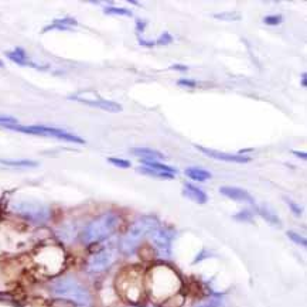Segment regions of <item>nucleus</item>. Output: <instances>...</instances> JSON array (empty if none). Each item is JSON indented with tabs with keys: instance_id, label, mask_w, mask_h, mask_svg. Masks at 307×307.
Segmentation results:
<instances>
[{
	"instance_id": "nucleus-32",
	"label": "nucleus",
	"mask_w": 307,
	"mask_h": 307,
	"mask_svg": "<svg viewBox=\"0 0 307 307\" xmlns=\"http://www.w3.org/2000/svg\"><path fill=\"white\" fill-rule=\"evenodd\" d=\"M293 154H296L298 157H302V158H305L306 160V153L305 152H298V150H293Z\"/></svg>"
},
{
	"instance_id": "nucleus-31",
	"label": "nucleus",
	"mask_w": 307,
	"mask_h": 307,
	"mask_svg": "<svg viewBox=\"0 0 307 307\" xmlns=\"http://www.w3.org/2000/svg\"><path fill=\"white\" fill-rule=\"evenodd\" d=\"M170 68H171V70H180V71H187V70H188V68H187V66H180V64L171 66Z\"/></svg>"
},
{
	"instance_id": "nucleus-16",
	"label": "nucleus",
	"mask_w": 307,
	"mask_h": 307,
	"mask_svg": "<svg viewBox=\"0 0 307 307\" xmlns=\"http://www.w3.org/2000/svg\"><path fill=\"white\" fill-rule=\"evenodd\" d=\"M146 168H150V170H154V171H161V173H170V174H176L177 170L176 168L170 167V166H166V164H160V163H156V161H143Z\"/></svg>"
},
{
	"instance_id": "nucleus-14",
	"label": "nucleus",
	"mask_w": 307,
	"mask_h": 307,
	"mask_svg": "<svg viewBox=\"0 0 307 307\" xmlns=\"http://www.w3.org/2000/svg\"><path fill=\"white\" fill-rule=\"evenodd\" d=\"M0 163L4 166H11V167H37V161L31 160H3L0 158Z\"/></svg>"
},
{
	"instance_id": "nucleus-9",
	"label": "nucleus",
	"mask_w": 307,
	"mask_h": 307,
	"mask_svg": "<svg viewBox=\"0 0 307 307\" xmlns=\"http://www.w3.org/2000/svg\"><path fill=\"white\" fill-rule=\"evenodd\" d=\"M113 261H115V256H113V253L111 251L101 252L99 255H96L92 259L91 268L93 270H103L106 269L109 265H112Z\"/></svg>"
},
{
	"instance_id": "nucleus-11",
	"label": "nucleus",
	"mask_w": 307,
	"mask_h": 307,
	"mask_svg": "<svg viewBox=\"0 0 307 307\" xmlns=\"http://www.w3.org/2000/svg\"><path fill=\"white\" fill-rule=\"evenodd\" d=\"M183 194L193 200L194 203H198V204H205L207 203V194L204 191H201L200 188H197L193 184H186L184 186V190H183Z\"/></svg>"
},
{
	"instance_id": "nucleus-20",
	"label": "nucleus",
	"mask_w": 307,
	"mask_h": 307,
	"mask_svg": "<svg viewBox=\"0 0 307 307\" xmlns=\"http://www.w3.org/2000/svg\"><path fill=\"white\" fill-rule=\"evenodd\" d=\"M106 14H116V16H128V17H131L132 16V11H129V10L126 9H118V7H106V9L103 10Z\"/></svg>"
},
{
	"instance_id": "nucleus-29",
	"label": "nucleus",
	"mask_w": 307,
	"mask_h": 307,
	"mask_svg": "<svg viewBox=\"0 0 307 307\" xmlns=\"http://www.w3.org/2000/svg\"><path fill=\"white\" fill-rule=\"evenodd\" d=\"M145 26H146V23H145V21H142L140 19L136 20V30H138V33L143 31V30H145Z\"/></svg>"
},
{
	"instance_id": "nucleus-17",
	"label": "nucleus",
	"mask_w": 307,
	"mask_h": 307,
	"mask_svg": "<svg viewBox=\"0 0 307 307\" xmlns=\"http://www.w3.org/2000/svg\"><path fill=\"white\" fill-rule=\"evenodd\" d=\"M138 173L146 174V176L157 177V178H166V180H173V178H174V174H170V173H161V171H154V170H150V168H146V167L138 168Z\"/></svg>"
},
{
	"instance_id": "nucleus-22",
	"label": "nucleus",
	"mask_w": 307,
	"mask_h": 307,
	"mask_svg": "<svg viewBox=\"0 0 307 307\" xmlns=\"http://www.w3.org/2000/svg\"><path fill=\"white\" fill-rule=\"evenodd\" d=\"M282 21H283L282 16H266V17L263 19V23L268 24V26H278Z\"/></svg>"
},
{
	"instance_id": "nucleus-21",
	"label": "nucleus",
	"mask_w": 307,
	"mask_h": 307,
	"mask_svg": "<svg viewBox=\"0 0 307 307\" xmlns=\"http://www.w3.org/2000/svg\"><path fill=\"white\" fill-rule=\"evenodd\" d=\"M288 236H289V239H292V241L295 242V243H298V245H302V246H306L307 245L306 239H305L303 236L298 235L296 232H293V231H289Z\"/></svg>"
},
{
	"instance_id": "nucleus-1",
	"label": "nucleus",
	"mask_w": 307,
	"mask_h": 307,
	"mask_svg": "<svg viewBox=\"0 0 307 307\" xmlns=\"http://www.w3.org/2000/svg\"><path fill=\"white\" fill-rule=\"evenodd\" d=\"M156 227H158L157 220L154 217H143L138 220L136 223H133L128 233L125 235V238L122 239L121 249L123 253L131 255L135 252L136 246L139 245L140 239L150 233Z\"/></svg>"
},
{
	"instance_id": "nucleus-26",
	"label": "nucleus",
	"mask_w": 307,
	"mask_h": 307,
	"mask_svg": "<svg viewBox=\"0 0 307 307\" xmlns=\"http://www.w3.org/2000/svg\"><path fill=\"white\" fill-rule=\"evenodd\" d=\"M233 218H235V220H239V221H251L252 214L249 210H243V211H241L239 214L233 215Z\"/></svg>"
},
{
	"instance_id": "nucleus-7",
	"label": "nucleus",
	"mask_w": 307,
	"mask_h": 307,
	"mask_svg": "<svg viewBox=\"0 0 307 307\" xmlns=\"http://www.w3.org/2000/svg\"><path fill=\"white\" fill-rule=\"evenodd\" d=\"M220 193L223 196L228 197V198H232L235 201H243V203L253 204V198H252L251 194L248 191L242 190V188H238V187H221Z\"/></svg>"
},
{
	"instance_id": "nucleus-10",
	"label": "nucleus",
	"mask_w": 307,
	"mask_h": 307,
	"mask_svg": "<svg viewBox=\"0 0 307 307\" xmlns=\"http://www.w3.org/2000/svg\"><path fill=\"white\" fill-rule=\"evenodd\" d=\"M132 154L143 158V161H156V160H160V158H164V154H161L160 152L148 149V148H133L132 149Z\"/></svg>"
},
{
	"instance_id": "nucleus-2",
	"label": "nucleus",
	"mask_w": 307,
	"mask_h": 307,
	"mask_svg": "<svg viewBox=\"0 0 307 307\" xmlns=\"http://www.w3.org/2000/svg\"><path fill=\"white\" fill-rule=\"evenodd\" d=\"M118 224H119L118 215L105 214L91 225V228L86 232V241L98 242L108 238L116 230Z\"/></svg>"
},
{
	"instance_id": "nucleus-34",
	"label": "nucleus",
	"mask_w": 307,
	"mask_h": 307,
	"mask_svg": "<svg viewBox=\"0 0 307 307\" xmlns=\"http://www.w3.org/2000/svg\"><path fill=\"white\" fill-rule=\"evenodd\" d=\"M0 67H3V63H1V61H0Z\"/></svg>"
},
{
	"instance_id": "nucleus-4",
	"label": "nucleus",
	"mask_w": 307,
	"mask_h": 307,
	"mask_svg": "<svg viewBox=\"0 0 307 307\" xmlns=\"http://www.w3.org/2000/svg\"><path fill=\"white\" fill-rule=\"evenodd\" d=\"M152 241L154 242V246L160 253V256L168 258L170 256V246H171V239H173V231L163 227H156L152 231Z\"/></svg>"
},
{
	"instance_id": "nucleus-5",
	"label": "nucleus",
	"mask_w": 307,
	"mask_h": 307,
	"mask_svg": "<svg viewBox=\"0 0 307 307\" xmlns=\"http://www.w3.org/2000/svg\"><path fill=\"white\" fill-rule=\"evenodd\" d=\"M196 148L200 150V152H203L205 156L215 158V160L228 161V163H249V161H251V158L246 157V156H242V154H230V153H224V152H218V150L208 149V148L198 146V145H196Z\"/></svg>"
},
{
	"instance_id": "nucleus-3",
	"label": "nucleus",
	"mask_w": 307,
	"mask_h": 307,
	"mask_svg": "<svg viewBox=\"0 0 307 307\" xmlns=\"http://www.w3.org/2000/svg\"><path fill=\"white\" fill-rule=\"evenodd\" d=\"M7 129H13V131L23 132V133H30V135H40V136H53L57 139L67 140V142H74V143H85L84 139L75 136L73 133L61 129H56V128H46V126H19V125H7L4 126Z\"/></svg>"
},
{
	"instance_id": "nucleus-13",
	"label": "nucleus",
	"mask_w": 307,
	"mask_h": 307,
	"mask_svg": "<svg viewBox=\"0 0 307 307\" xmlns=\"http://www.w3.org/2000/svg\"><path fill=\"white\" fill-rule=\"evenodd\" d=\"M7 54V57H9L10 60H13L14 63H17V64H20V66H33L34 67V64L33 63H30V61H27V56H26V53L21 50V48H17L16 51H9V53H6Z\"/></svg>"
},
{
	"instance_id": "nucleus-15",
	"label": "nucleus",
	"mask_w": 307,
	"mask_h": 307,
	"mask_svg": "<svg viewBox=\"0 0 307 307\" xmlns=\"http://www.w3.org/2000/svg\"><path fill=\"white\" fill-rule=\"evenodd\" d=\"M256 210H258V214L261 215L262 218H265L268 223L272 224V225H275V227H280V220L278 218V215L273 214V213L269 211L266 207H258Z\"/></svg>"
},
{
	"instance_id": "nucleus-12",
	"label": "nucleus",
	"mask_w": 307,
	"mask_h": 307,
	"mask_svg": "<svg viewBox=\"0 0 307 307\" xmlns=\"http://www.w3.org/2000/svg\"><path fill=\"white\" fill-rule=\"evenodd\" d=\"M184 173H186V176H188L190 178H193V180H196V181H205V180L211 178V173H210V171H205L203 168L198 167L186 168Z\"/></svg>"
},
{
	"instance_id": "nucleus-27",
	"label": "nucleus",
	"mask_w": 307,
	"mask_h": 307,
	"mask_svg": "<svg viewBox=\"0 0 307 307\" xmlns=\"http://www.w3.org/2000/svg\"><path fill=\"white\" fill-rule=\"evenodd\" d=\"M0 123H1L3 126H7V125H16V123H17V119L10 118V116H0Z\"/></svg>"
},
{
	"instance_id": "nucleus-25",
	"label": "nucleus",
	"mask_w": 307,
	"mask_h": 307,
	"mask_svg": "<svg viewBox=\"0 0 307 307\" xmlns=\"http://www.w3.org/2000/svg\"><path fill=\"white\" fill-rule=\"evenodd\" d=\"M171 41H173V37L166 31V33H163V34L160 36V38L156 41V44H158V46H167Z\"/></svg>"
},
{
	"instance_id": "nucleus-28",
	"label": "nucleus",
	"mask_w": 307,
	"mask_h": 307,
	"mask_svg": "<svg viewBox=\"0 0 307 307\" xmlns=\"http://www.w3.org/2000/svg\"><path fill=\"white\" fill-rule=\"evenodd\" d=\"M177 84L181 85V86H190V88H196L197 86L196 81H191V79H180Z\"/></svg>"
},
{
	"instance_id": "nucleus-18",
	"label": "nucleus",
	"mask_w": 307,
	"mask_h": 307,
	"mask_svg": "<svg viewBox=\"0 0 307 307\" xmlns=\"http://www.w3.org/2000/svg\"><path fill=\"white\" fill-rule=\"evenodd\" d=\"M215 19L227 20V21H239L242 19L241 13L238 11H227V13H217L214 14Z\"/></svg>"
},
{
	"instance_id": "nucleus-24",
	"label": "nucleus",
	"mask_w": 307,
	"mask_h": 307,
	"mask_svg": "<svg viewBox=\"0 0 307 307\" xmlns=\"http://www.w3.org/2000/svg\"><path fill=\"white\" fill-rule=\"evenodd\" d=\"M285 201H286V204L290 207V210L293 211V214L295 215H302V208H300V205H298L295 201H292L290 198H288V197H285Z\"/></svg>"
},
{
	"instance_id": "nucleus-33",
	"label": "nucleus",
	"mask_w": 307,
	"mask_h": 307,
	"mask_svg": "<svg viewBox=\"0 0 307 307\" xmlns=\"http://www.w3.org/2000/svg\"><path fill=\"white\" fill-rule=\"evenodd\" d=\"M302 85H303V86H306V74L302 75Z\"/></svg>"
},
{
	"instance_id": "nucleus-23",
	"label": "nucleus",
	"mask_w": 307,
	"mask_h": 307,
	"mask_svg": "<svg viewBox=\"0 0 307 307\" xmlns=\"http://www.w3.org/2000/svg\"><path fill=\"white\" fill-rule=\"evenodd\" d=\"M108 161L112 163V164H115L116 167H121V168L131 167V163H129L128 160H122V158H108Z\"/></svg>"
},
{
	"instance_id": "nucleus-30",
	"label": "nucleus",
	"mask_w": 307,
	"mask_h": 307,
	"mask_svg": "<svg viewBox=\"0 0 307 307\" xmlns=\"http://www.w3.org/2000/svg\"><path fill=\"white\" fill-rule=\"evenodd\" d=\"M139 43L142 44V46H145V47L156 46V41H148V40H142V38H139Z\"/></svg>"
},
{
	"instance_id": "nucleus-6",
	"label": "nucleus",
	"mask_w": 307,
	"mask_h": 307,
	"mask_svg": "<svg viewBox=\"0 0 307 307\" xmlns=\"http://www.w3.org/2000/svg\"><path fill=\"white\" fill-rule=\"evenodd\" d=\"M70 99L82 102L85 103V105H89V106H96V108H99V109H102V111L112 112V113H116V112L122 111L121 105L116 102H112V101H105V99H95V101H91V99L81 98V96H71Z\"/></svg>"
},
{
	"instance_id": "nucleus-19",
	"label": "nucleus",
	"mask_w": 307,
	"mask_h": 307,
	"mask_svg": "<svg viewBox=\"0 0 307 307\" xmlns=\"http://www.w3.org/2000/svg\"><path fill=\"white\" fill-rule=\"evenodd\" d=\"M220 306H221V300H220V299L210 298L205 299L203 302H198V303H196L193 307H220Z\"/></svg>"
},
{
	"instance_id": "nucleus-8",
	"label": "nucleus",
	"mask_w": 307,
	"mask_h": 307,
	"mask_svg": "<svg viewBox=\"0 0 307 307\" xmlns=\"http://www.w3.org/2000/svg\"><path fill=\"white\" fill-rule=\"evenodd\" d=\"M58 293L64 295V296H70V298L77 299L79 302H85L86 300V292H84L82 289H79L78 286H75L74 283H68V282H64L61 283L58 289H57Z\"/></svg>"
}]
</instances>
